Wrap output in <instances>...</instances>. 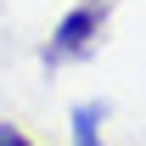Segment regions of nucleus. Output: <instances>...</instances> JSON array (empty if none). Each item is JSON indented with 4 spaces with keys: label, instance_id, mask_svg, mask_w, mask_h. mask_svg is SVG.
Here are the masks:
<instances>
[{
    "label": "nucleus",
    "instance_id": "nucleus-1",
    "mask_svg": "<svg viewBox=\"0 0 146 146\" xmlns=\"http://www.w3.org/2000/svg\"><path fill=\"white\" fill-rule=\"evenodd\" d=\"M96 34H101V11L96 6H73L68 17L56 23V34H51V45H45V68H62V62H73V56H84L96 45Z\"/></svg>",
    "mask_w": 146,
    "mask_h": 146
},
{
    "label": "nucleus",
    "instance_id": "nucleus-2",
    "mask_svg": "<svg viewBox=\"0 0 146 146\" xmlns=\"http://www.w3.org/2000/svg\"><path fill=\"white\" fill-rule=\"evenodd\" d=\"M101 118H107V101H79L73 107V146H101Z\"/></svg>",
    "mask_w": 146,
    "mask_h": 146
},
{
    "label": "nucleus",
    "instance_id": "nucleus-3",
    "mask_svg": "<svg viewBox=\"0 0 146 146\" xmlns=\"http://www.w3.org/2000/svg\"><path fill=\"white\" fill-rule=\"evenodd\" d=\"M0 146H34L23 129H11V124H0Z\"/></svg>",
    "mask_w": 146,
    "mask_h": 146
}]
</instances>
